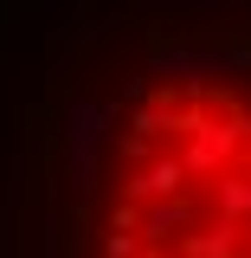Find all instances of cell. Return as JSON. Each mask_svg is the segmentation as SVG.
I'll return each instance as SVG.
<instances>
[{"instance_id": "obj_1", "label": "cell", "mask_w": 251, "mask_h": 258, "mask_svg": "<svg viewBox=\"0 0 251 258\" xmlns=\"http://www.w3.org/2000/svg\"><path fill=\"white\" fill-rule=\"evenodd\" d=\"M84 258H251V84L135 91L103 149Z\"/></svg>"}]
</instances>
